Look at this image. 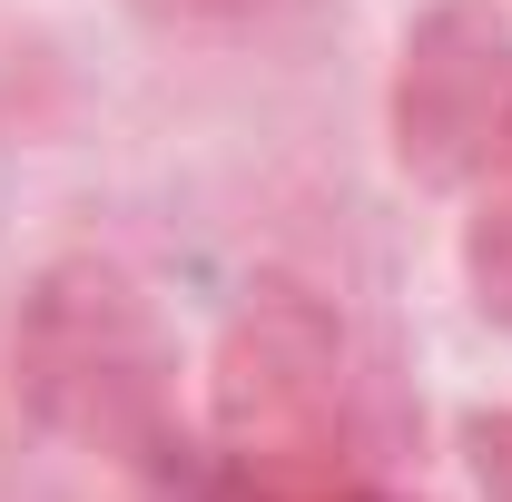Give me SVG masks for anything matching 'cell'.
Listing matches in <instances>:
<instances>
[{
	"label": "cell",
	"instance_id": "obj_2",
	"mask_svg": "<svg viewBox=\"0 0 512 502\" xmlns=\"http://www.w3.org/2000/svg\"><path fill=\"white\" fill-rule=\"evenodd\" d=\"M207 453L247 502H286L355 453V335L306 276H256L207 345Z\"/></svg>",
	"mask_w": 512,
	"mask_h": 502
},
{
	"label": "cell",
	"instance_id": "obj_4",
	"mask_svg": "<svg viewBox=\"0 0 512 502\" xmlns=\"http://www.w3.org/2000/svg\"><path fill=\"white\" fill-rule=\"evenodd\" d=\"M453 266H463V296H473V315L512 335V168L493 178V188H473V197H463Z\"/></svg>",
	"mask_w": 512,
	"mask_h": 502
},
{
	"label": "cell",
	"instance_id": "obj_1",
	"mask_svg": "<svg viewBox=\"0 0 512 502\" xmlns=\"http://www.w3.org/2000/svg\"><path fill=\"white\" fill-rule=\"evenodd\" d=\"M10 394L40 434L158 473L178 453V335L109 256H60L10 306Z\"/></svg>",
	"mask_w": 512,
	"mask_h": 502
},
{
	"label": "cell",
	"instance_id": "obj_6",
	"mask_svg": "<svg viewBox=\"0 0 512 502\" xmlns=\"http://www.w3.org/2000/svg\"><path fill=\"white\" fill-rule=\"evenodd\" d=\"M138 20H158V30H197V40H217V30H256L276 0H128Z\"/></svg>",
	"mask_w": 512,
	"mask_h": 502
},
{
	"label": "cell",
	"instance_id": "obj_7",
	"mask_svg": "<svg viewBox=\"0 0 512 502\" xmlns=\"http://www.w3.org/2000/svg\"><path fill=\"white\" fill-rule=\"evenodd\" d=\"M286 502H394V493H375V483H355V473H335V483H316V493H286Z\"/></svg>",
	"mask_w": 512,
	"mask_h": 502
},
{
	"label": "cell",
	"instance_id": "obj_3",
	"mask_svg": "<svg viewBox=\"0 0 512 502\" xmlns=\"http://www.w3.org/2000/svg\"><path fill=\"white\" fill-rule=\"evenodd\" d=\"M384 148L414 188L473 197L512 168V10L434 0L404 20L384 79Z\"/></svg>",
	"mask_w": 512,
	"mask_h": 502
},
{
	"label": "cell",
	"instance_id": "obj_5",
	"mask_svg": "<svg viewBox=\"0 0 512 502\" xmlns=\"http://www.w3.org/2000/svg\"><path fill=\"white\" fill-rule=\"evenodd\" d=\"M453 443H463V473H473V493H483V502H512V404H473Z\"/></svg>",
	"mask_w": 512,
	"mask_h": 502
}]
</instances>
